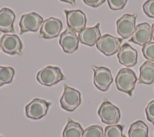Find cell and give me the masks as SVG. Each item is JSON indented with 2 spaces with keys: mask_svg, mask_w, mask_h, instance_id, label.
<instances>
[{
  "mask_svg": "<svg viewBox=\"0 0 154 137\" xmlns=\"http://www.w3.org/2000/svg\"><path fill=\"white\" fill-rule=\"evenodd\" d=\"M87 5L91 7H97L105 2L106 0H82Z\"/></svg>",
  "mask_w": 154,
  "mask_h": 137,
  "instance_id": "obj_28",
  "label": "cell"
},
{
  "mask_svg": "<svg viewBox=\"0 0 154 137\" xmlns=\"http://www.w3.org/2000/svg\"><path fill=\"white\" fill-rule=\"evenodd\" d=\"M123 126L120 124L109 125L105 127L103 137H123Z\"/></svg>",
  "mask_w": 154,
  "mask_h": 137,
  "instance_id": "obj_22",
  "label": "cell"
},
{
  "mask_svg": "<svg viewBox=\"0 0 154 137\" xmlns=\"http://www.w3.org/2000/svg\"><path fill=\"white\" fill-rule=\"evenodd\" d=\"M60 102L63 109L67 111H73L81 105V93L64 84L63 94Z\"/></svg>",
  "mask_w": 154,
  "mask_h": 137,
  "instance_id": "obj_4",
  "label": "cell"
},
{
  "mask_svg": "<svg viewBox=\"0 0 154 137\" xmlns=\"http://www.w3.org/2000/svg\"><path fill=\"white\" fill-rule=\"evenodd\" d=\"M79 41V38L75 32L67 28L61 34L59 44L64 52L72 53L78 49Z\"/></svg>",
  "mask_w": 154,
  "mask_h": 137,
  "instance_id": "obj_14",
  "label": "cell"
},
{
  "mask_svg": "<svg viewBox=\"0 0 154 137\" xmlns=\"http://www.w3.org/2000/svg\"><path fill=\"white\" fill-rule=\"evenodd\" d=\"M143 10L146 15L154 19V0L146 1L143 5Z\"/></svg>",
  "mask_w": 154,
  "mask_h": 137,
  "instance_id": "obj_25",
  "label": "cell"
},
{
  "mask_svg": "<svg viewBox=\"0 0 154 137\" xmlns=\"http://www.w3.org/2000/svg\"><path fill=\"white\" fill-rule=\"evenodd\" d=\"M100 23H97L93 27H85L78 34L80 42L84 44L93 46L101 37L99 29Z\"/></svg>",
  "mask_w": 154,
  "mask_h": 137,
  "instance_id": "obj_16",
  "label": "cell"
},
{
  "mask_svg": "<svg viewBox=\"0 0 154 137\" xmlns=\"http://www.w3.org/2000/svg\"><path fill=\"white\" fill-rule=\"evenodd\" d=\"M142 52L146 59L150 61L154 62V41H150L143 46Z\"/></svg>",
  "mask_w": 154,
  "mask_h": 137,
  "instance_id": "obj_24",
  "label": "cell"
},
{
  "mask_svg": "<svg viewBox=\"0 0 154 137\" xmlns=\"http://www.w3.org/2000/svg\"><path fill=\"white\" fill-rule=\"evenodd\" d=\"M123 40L109 34L100 37L96 42V47L105 55L109 56L118 52Z\"/></svg>",
  "mask_w": 154,
  "mask_h": 137,
  "instance_id": "obj_5",
  "label": "cell"
},
{
  "mask_svg": "<svg viewBox=\"0 0 154 137\" xmlns=\"http://www.w3.org/2000/svg\"><path fill=\"white\" fill-rule=\"evenodd\" d=\"M0 35H1V33H0ZM0 47H1V45H0Z\"/></svg>",
  "mask_w": 154,
  "mask_h": 137,
  "instance_id": "obj_32",
  "label": "cell"
},
{
  "mask_svg": "<svg viewBox=\"0 0 154 137\" xmlns=\"http://www.w3.org/2000/svg\"><path fill=\"white\" fill-rule=\"evenodd\" d=\"M119 61L122 65L131 67L137 63V51L129 44L124 43L119 49L117 53Z\"/></svg>",
  "mask_w": 154,
  "mask_h": 137,
  "instance_id": "obj_15",
  "label": "cell"
},
{
  "mask_svg": "<svg viewBox=\"0 0 154 137\" xmlns=\"http://www.w3.org/2000/svg\"><path fill=\"white\" fill-rule=\"evenodd\" d=\"M2 50L10 55H21L23 45L19 37L16 34H5L0 40Z\"/></svg>",
  "mask_w": 154,
  "mask_h": 137,
  "instance_id": "obj_11",
  "label": "cell"
},
{
  "mask_svg": "<svg viewBox=\"0 0 154 137\" xmlns=\"http://www.w3.org/2000/svg\"><path fill=\"white\" fill-rule=\"evenodd\" d=\"M92 68L94 71L93 82L94 85L100 91H107L113 81L110 70L105 67L95 65H93Z\"/></svg>",
  "mask_w": 154,
  "mask_h": 137,
  "instance_id": "obj_8",
  "label": "cell"
},
{
  "mask_svg": "<svg viewBox=\"0 0 154 137\" xmlns=\"http://www.w3.org/2000/svg\"><path fill=\"white\" fill-rule=\"evenodd\" d=\"M97 114L103 123L113 125L119 123L120 119V109L106 99L100 105Z\"/></svg>",
  "mask_w": 154,
  "mask_h": 137,
  "instance_id": "obj_3",
  "label": "cell"
},
{
  "mask_svg": "<svg viewBox=\"0 0 154 137\" xmlns=\"http://www.w3.org/2000/svg\"><path fill=\"white\" fill-rule=\"evenodd\" d=\"M82 137H103V129L99 125L88 127L84 130Z\"/></svg>",
  "mask_w": 154,
  "mask_h": 137,
  "instance_id": "obj_23",
  "label": "cell"
},
{
  "mask_svg": "<svg viewBox=\"0 0 154 137\" xmlns=\"http://www.w3.org/2000/svg\"><path fill=\"white\" fill-rule=\"evenodd\" d=\"M61 1H63V2H67V3H69L73 5H75V0H60Z\"/></svg>",
  "mask_w": 154,
  "mask_h": 137,
  "instance_id": "obj_29",
  "label": "cell"
},
{
  "mask_svg": "<svg viewBox=\"0 0 154 137\" xmlns=\"http://www.w3.org/2000/svg\"><path fill=\"white\" fill-rule=\"evenodd\" d=\"M123 137H126V136H123Z\"/></svg>",
  "mask_w": 154,
  "mask_h": 137,
  "instance_id": "obj_31",
  "label": "cell"
},
{
  "mask_svg": "<svg viewBox=\"0 0 154 137\" xmlns=\"http://www.w3.org/2000/svg\"><path fill=\"white\" fill-rule=\"evenodd\" d=\"M43 22V17L36 13L31 12L23 14L19 22L20 34L28 31L36 32Z\"/></svg>",
  "mask_w": 154,
  "mask_h": 137,
  "instance_id": "obj_12",
  "label": "cell"
},
{
  "mask_svg": "<svg viewBox=\"0 0 154 137\" xmlns=\"http://www.w3.org/2000/svg\"><path fill=\"white\" fill-rule=\"evenodd\" d=\"M108 6L112 10H120L123 8L128 0H107Z\"/></svg>",
  "mask_w": 154,
  "mask_h": 137,
  "instance_id": "obj_26",
  "label": "cell"
},
{
  "mask_svg": "<svg viewBox=\"0 0 154 137\" xmlns=\"http://www.w3.org/2000/svg\"><path fill=\"white\" fill-rule=\"evenodd\" d=\"M152 39L154 41V23L152 24Z\"/></svg>",
  "mask_w": 154,
  "mask_h": 137,
  "instance_id": "obj_30",
  "label": "cell"
},
{
  "mask_svg": "<svg viewBox=\"0 0 154 137\" xmlns=\"http://www.w3.org/2000/svg\"><path fill=\"white\" fill-rule=\"evenodd\" d=\"M66 16L67 28L75 31L79 32L85 27L87 19L85 14L80 10H64Z\"/></svg>",
  "mask_w": 154,
  "mask_h": 137,
  "instance_id": "obj_10",
  "label": "cell"
},
{
  "mask_svg": "<svg viewBox=\"0 0 154 137\" xmlns=\"http://www.w3.org/2000/svg\"><path fill=\"white\" fill-rule=\"evenodd\" d=\"M14 70L11 67L0 66V87L12 82Z\"/></svg>",
  "mask_w": 154,
  "mask_h": 137,
  "instance_id": "obj_21",
  "label": "cell"
},
{
  "mask_svg": "<svg viewBox=\"0 0 154 137\" xmlns=\"http://www.w3.org/2000/svg\"><path fill=\"white\" fill-rule=\"evenodd\" d=\"M51 103L43 99L35 98L25 106V114L29 118L38 120L47 114Z\"/></svg>",
  "mask_w": 154,
  "mask_h": 137,
  "instance_id": "obj_7",
  "label": "cell"
},
{
  "mask_svg": "<svg viewBox=\"0 0 154 137\" xmlns=\"http://www.w3.org/2000/svg\"><path fill=\"white\" fill-rule=\"evenodd\" d=\"M84 130L79 123L68 118L67 123L63 132V137H82Z\"/></svg>",
  "mask_w": 154,
  "mask_h": 137,
  "instance_id": "obj_19",
  "label": "cell"
},
{
  "mask_svg": "<svg viewBox=\"0 0 154 137\" xmlns=\"http://www.w3.org/2000/svg\"><path fill=\"white\" fill-rule=\"evenodd\" d=\"M129 137H149L148 126L141 120L133 123L128 130Z\"/></svg>",
  "mask_w": 154,
  "mask_h": 137,
  "instance_id": "obj_20",
  "label": "cell"
},
{
  "mask_svg": "<svg viewBox=\"0 0 154 137\" xmlns=\"http://www.w3.org/2000/svg\"><path fill=\"white\" fill-rule=\"evenodd\" d=\"M63 28L62 22L57 18L49 17L45 20L40 28V36L50 39L57 37Z\"/></svg>",
  "mask_w": 154,
  "mask_h": 137,
  "instance_id": "obj_9",
  "label": "cell"
},
{
  "mask_svg": "<svg viewBox=\"0 0 154 137\" xmlns=\"http://www.w3.org/2000/svg\"><path fill=\"white\" fill-rule=\"evenodd\" d=\"M0 137H2V136H0Z\"/></svg>",
  "mask_w": 154,
  "mask_h": 137,
  "instance_id": "obj_33",
  "label": "cell"
},
{
  "mask_svg": "<svg viewBox=\"0 0 154 137\" xmlns=\"http://www.w3.org/2000/svg\"><path fill=\"white\" fill-rule=\"evenodd\" d=\"M137 78L135 72L131 68H121L116 75L115 82L118 90L132 96V91L135 88Z\"/></svg>",
  "mask_w": 154,
  "mask_h": 137,
  "instance_id": "obj_1",
  "label": "cell"
},
{
  "mask_svg": "<svg viewBox=\"0 0 154 137\" xmlns=\"http://www.w3.org/2000/svg\"><path fill=\"white\" fill-rule=\"evenodd\" d=\"M137 14H125L116 22L117 31L123 38H131L135 29Z\"/></svg>",
  "mask_w": 154,
  "mask_h": 137,
  "instance_id": "obj_6",
  "label": "cell"
},
{
  "mask_svg": "<svg viewBox=\"0 0 154 137\" xmlns=\"http://www.w3.org/2000/svg\"><path fill=\"white\" fill-rule=\"evenodd\" d=\"M15 20L14 13L8 8H2L0 10V31L7 33L15 31L13 23Z\"/></svg>",
  "mask_w": 154,
  "mask_h": 137,
  "instance_id": "obj_17",
  "label": "cell"
},
{
  "mask_svg": "<svg viewBox=\"0 0 154 137\" xmlns=\"http://www.w3.org/2000/svg\"><path fill=\"white\" fill-rule=\"evenodd\" d=\"M37 81L45 86H52L61 81L66 79L61 69L55 66H47L40 70L37 74Z\"/></svg>",
  "mask_w": 154,
  "mask_h": 137,
  "instance_id": "obj_2",
  "label": "cell"
},
{
  "mask_svg": "<svg viewBox=\"0 0 154 137\" xmlns=\"http://www.w3.org/2000/svg\"><path fill=\"white\" fill-rule=\"evenodd\" d=\"M152 39V30L147 22H143L137 25L134 33L129 41L143 46L151 41Z\"/></svg>",
  "mask_w": 154,
  "mask_h": 137,
  "instance_id": "obj_13",
  "label": "cell"
},
{
  "mask_svg": "<svg viewBox=\"0 0 154 137\" xmlns=\"http://www.w3.org/2000/svg\"><path fill=\"white\" fill-rule=\"evenodd\" d=\"M147 119L154 125V100L149 102L145 109Z\"/></svg>",
  "mask_w": 154,
  "mask_h": 137,
  "instance_id": "obj_27",
  "label": "cell"
},
{
  "mask_svg": "<svg viewBox=\"0 0 154 137\" xmlns=\"http://www.w3.org/2000/svg\"><path fill=\"white\" fill-rule=\"evenodd\" d=\"M138 82L147 85L154 82V62L146 61L141 65Z\"/></svg>",
  "mask_w": 154,
  "mask_h": 137,
  "instance_id": "obj_18",
  "label": "cell"
}]
</instances>
